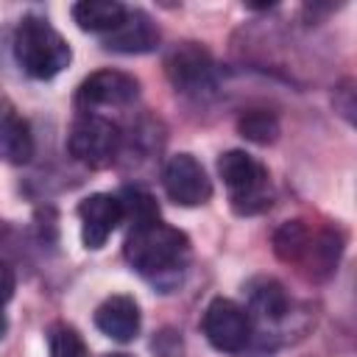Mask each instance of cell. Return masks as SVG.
<instances>
[{
    "instance_id": "cell-1",
    "label": "cell",
    "mask_w": 357,
    "mask_h": 357,
    "mask_svg": "<svg viewBox=\"0 0 357 357\" xmlns=\"http://www.w3.org/2000/svg\"><path fill=\"white\" fill-rule=\"evenodd\" d=\"M123 251L139 276L170 290L190 262V237L156 215L128 226Z\"/></svg>"
},
{
    "instance_id": "cell-2",
    "label": "cell",
    "mask_w": 357,
    "mask_h": 357,
    "mask_svg": "<svg viewBox=\"0 0 357 357\" xmlns=\"http://www.w3.org/2000/svg\"><path fill=\"white\" fill-rule=\"evenodd\" d=\"M14 59L31 78L47 81L70 64L73 50L45 17L28 14L20 20L14 33Z\"/></svg>"
},
{
    "instance_id": "cell-3",
    "label": "cell",
    "mask_w": 357,
    "mask_h": 357,
    "mask_svg": "<svg viewBox=\"0 0 357 357\" xmlns=\"http://www.w3.org/2000/svg\"><path fill=\"white\" fill-rule=\"evenodd\" d=\"M218 173L229 190V201L237 215H257L271 206L268 167L245 151H226L218 159Z\"/></svg>"
},
{
    "instance_id": "cell-4",
    "label": "cell",
    "mask_w": 357,
    "mask_h": 357,
    "mask_svg": "<svg viewBox=\"0 0 357 357\" xmlns=\"http://www.w3.org/2000/svg\"><path fill=\"white\" fill-rule=\"evenodd\" d=\"M120 142H123V134H120L117 123H112L109 117L95 114V112L78 114L67 134L70 156L95 170L109 167L114 162V156L120 153Z\"/></svg>"
},
{
    "instance_id": "cell-5",
    "label": "cell",
    "mask_w": 357,
    "mask_h": 357,
    "mask_svg": "<svg viewBox=\"0 0 357 357\" xmlns=\"http://www.w3.org/2000/svg\"><path fill=\"white\" fill-rule=\"evenodd\" d=\"M165 73L176 92L181 95H209L215 89V61L206 47L198 42H181L176 45L165 59Z\"/></svg>"
},
{
    "instance_id": "cell-6",
    "label": "cell",
    "mask_w": 357,
    "mask_h": 357,
    "mask_svg": "<svg viewBox=\"0 0 357 357\" xmlns=\"http://www.w3.org/2000/svg\"><path fill=\"white\" fill-rule=\"evenodd\" d=\"M201 329L212 349L218 351H240L251 340V315L231 298H212L204 310Z\"/></svg>"
},
{
    "instance_id": "cell-7",
    "label": "cell",
    "mask_w": 357,
    "mask_h": 357,
    "mask_svg": "<svg viewBox=\"0 0 357 357\" xmlns=\"http://www.w3.org/2000/svg\"><path fill=\"white\" fill-rule=\"evenodd\" d=\"M162 187L178 206H201L212 198V181L192 153H176L162 170Z\"/></svg>"
},
{
    "instance_id": "cell-8",
    "label": "cell",
    "mask_w": 357,
    "mask_h": 357,
    "mask_svg": "<svg viewBox=\"0 0 357 357\" xmlns=\"http://www.w3.org/2000/svg\"><path fill=\"white\" fill-rule=\"evenodd\" d=\"M139 95V81L120 70H98L86 75L75 92L78 106L98 109V106H128Z\"/></svg>"
},
{
    "instance_id": "cell-9",
    "label": "cell",
    "mask_w": 357,
    "mask_h": 357,
    "mask_svg": "<svg viewBox=\"0 0 357 357\" xmlns=\"http://www.w3.org/2000/svg\"><path fill=\"white\" fill-rule=\"evenodd\" d=\"M78 220H81V240L86 248L98 251L106 245V240L114 234V229L123 223V206L120 198L112 192H92L78 204Z\"/></svg>"
},
{
    "instance_id": "cell-10",
    "label": "cell",
    "mask_w": 357,
    "mask_h": 357,
    "mask_svg": "<svg viewBox=\"0 0 357 357\" xmlns=\"http://www.w3.org/2000/svg\"><path fill=\"white\" fill-rule=\"evenodd\" d=\"M139 324L142 312L131 296H109L95 310V326L117 343H131L139 335Z\"/></svg>"
},
{
    "instance_id": "cell-11",
    "label": "cell",
    "mask_w": 357,
    "mask_h": 357,
    "mask_svg": "<svg viewBox=\"0 0 357 357\" xmlns=\"http://www.w3.org/2000/svg\"><path fill=\"white\" fill-rule=\"evenodd\" d=\"M103 45L114 53H151L159 45V28L145 11H126V20L106 33Z\"/></svg>"
},
{
    "instance_id": "cell-12",
    "label": "cell",
    "mask_w": 357,
    "mask_h": 357,
    "mask_svg": "<svg viewBox=\"0 0 357 357\" xmlns=\"http://www.w3.org/2000/svg\"><path fill=\"white\" fill-rule=\"evenodd\" d=\"M340 251H343V237L337 234V231H332V229H312L310 231V237H307V245H304V251H301V257H298V268L310 276V279H315V282H321V279H326L332 271H335V265H337V259H340Z\"/></svg>"
},
{
    "instance_id": "cell-13",
    "label": "cell",
    "mask_w": 357,
    "mask_h": 357,
    "mask_svg": "<svg viewBox=\"0 0 357 357\" xmlns=\"http://www.w3.org/2000/svg\"><path fill=\"white\" fill-rule=\"evenodd\" d=\"M33 156V134L25 117L6 100H0V159L11 165H25Z\"/></svg>"
},
{
    "instance_id": "cell-14",
    "label": "cell",
    "mask_w": 357,
    "mask_h": 357,
    "mask_svg": "<svg viewBox=\"0 0 357 357\" xmlns=\"http://www.w3.org/2000/svg\"><path fill=\"white\" fill-rule=\"evenodd\" d=\"M248 293V315L254 312L262 321H282L290 310V298L282 282H276L273 276H257L245 284Z\"/></svg>"
},
{
    "instance_id": "cell-15",
    "label": "cell",
    "mask_w": 357,
    "mask_h": 357,
    "mask_svg": "<svg viewBox=\"0 0 357 357\" xmlns=\"http://www.w3.org/2000/svg\"><path fill=\"white\" fill-rule=\"evenodd\" d=\"M126 6L117 0H84L73 6V20L81 31L89 33H112L126 20Z\"/></svg>"
},
{
    "instance_id": "cell-16",
    "label": "cell",
    "mask_w": 357,
    "mask_h": 357,
    "mask_svg": "<svg viewBox=\"0 0 357 357\" xmlns=\"http://www.w3.org/2000/svg\"><path fill=\"white\" fill-rule=\"evenodd\" d=\"M237 131L257 145H271L279 137V117L268 109H248L237 117Z\"/></svg>"
},
{
    "instance_id": "cell-17",
    "label": "cell",
    "mask_w": 357,
    "mask_h": 357,
    "mask_svg": "<svg viewBox=\"0 0 357 357\" xmlns=\"http://www.w3.org/2000/svg\"><path fill=\"white\" fill-rule=\"evenodd\" d=\"M310 231L312 229L304 220H287V223H282L273 231V251H276V257L282 262H287V265H296L298 257H301V251H304V245H307Z\"/></svg>"
},
{
    "instance_id": "cell-18",
    "label": "cell",
    "mask_w": 357,
    "mask_h": 357,
    "mask_svg": "<svg viewBox=\"0 0 357 357\" xmlns=\"http://www.w3.org/2000/svg\"><path fill=\"white\" fill-rule=\"evenodd\" d=\"M47 351L50 357H89L84 337L70 324H53L47 329Z\"/></svg>"
},
{
    "instance_id": "cell-19",
    "label": "cell",
    "mask_w": 357,
    "mask_h": 357,
    "mask_svg": "<svg viewBox=\"0 0 357 357\" xmlns=\"http://www.w3.org/2000/svg\"><path fill=\"white\" fill-rule=\"evenodd\" d=\"M153 351L159 354V357H178L181 354V337H178V332H173V329H162L156 337H153Z\"/></svg>"
},
{
    "instance_id": "cell-20",
    "label": "cell",
    "mask_w": 357,
    "mask_h": 357,
    "mask_svg": "<svg viewBox=\"0 0 357 357\" xmlns=\"http://www.w3.org/2000/svg\"><path fill=\"white\" fill-rule=\"evenodd\" d=\"M14 290H17V273L6 259H0V310H3V304L11 301Z\"/></svg>"
},
{
    "instance_id": "cell-21",
    "label": "cell",
    "mask_w": 357,
    "mask_h": 357,
    "mask_svg": "<svg viewBox=\"0 0 357 357\" xmlns=\"http://www.w3.org/2000/svg\"><path fill=\"white\" fill-rule=\"evenodd\" d=\"M6 329H8V321H6V312L0 310V337L6 335Z\"/></svg>"
},
{
    "instance_id": "cell-22",
    "label": "cell",
    "mask_w": 357,
    "mask_h": 357,
    "mask_svg": "<svg viewBox=\"0 0 357 357\" xmlns=\"http://www.w3.org/2000/svg\"><path fill=\"white\" fill-rule=\"evenodd\" d=\"M109 357H128V354H109Z\"/></svg>"
}]
</instances>
